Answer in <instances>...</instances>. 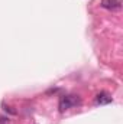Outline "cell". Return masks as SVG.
<instances>
[{
  "mask_svg": "<svg viewBox=\"0 0 123 124\" xmlns=\"http://www.w3.org/2000/svg\"><path fill=\"white\" fill-rule=\"evenodd\" d=\"M77 104H80V98L77 95H65L60 100V111H65Z\"/></svg>",
  "mask_w": 123,
  "mask_h": 124,
  "instance_id": "1",
  "label": "cell"
},
{
  "mask_svg": "<svg viewBox=\"0 0 123 124\" xmlns=\"http://www.w3.org/2000/svg\"><path fill=\"white\" fill-rule=\"evenodd\" d=\"M112 102V97L106 93H100L96 97V104H100V105H104V104H110Z\"/></svg>",
  "mask_w": 123,
  "mask_h": 124,
  "instance_id": "2",
  "label": "cell"
},
{
  "mask_svg": "<svg viewBox=\"0 0 123 124\" xmlns=\"http://www.w3.org/2000/svg\"><path fill=\"white\" fill-rule=\"evenodd\" d=\"M119 1L117 0H103L101 1V6L104 9H109V10H113V9H117L119 7Z\"/></svg>",
  "mask_w": 123,
  "mask_h": 124,
  "instance_id": "3",
  "label": "cell"
},
{
  "mask_svg": "<svg viewBox=\"0 0 123 124\" xmlns=\"http://www.w3.org/2000/svg\"><path fill=\"white\" fill-rule=\"evenodd\" d=\"M0 124H10V118L6 116H0Z\"/></svg>",
  "mask_w": 123,
  "mask_h": 124,
  "instance_id": "4",
  "label": "cell"
},
{
  "mask_svg": "<svg viewBox=\"0 0 123 124\" xmlns=\"http://www.w3.org/2000/svg\"><path fill=\"white\" fill-rule=\"evenodd\" d=\"M4 110H6V111H9V113H10V114H13V116L16 114V111H13V110H10V107H4Z\"/></svg>",
  "mask_w": 123,
  "mask_h": 124,
  "instance_id": "5",
  "label": "cell"
}]
</instances>
